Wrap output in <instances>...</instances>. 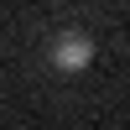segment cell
Instances as JSON below:
<instances>
[{
    "instance_id": "cell-1",
    "label": "cell",
    "mask_w": 130,
    "mask_h": 130,
    "mask_svg": "<svg viewBox=\"0 0 130 130\" xmlns=\"http://www.w3.org/2000/svg\"><path fill=\"white\" fill-rule=\"evenodd\" d=\"M52 62H57L62 73H83L94 62V42L83 37V31H62V37L52 42Z\"/></svg>"
}]
</instances>
